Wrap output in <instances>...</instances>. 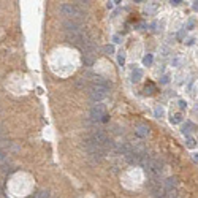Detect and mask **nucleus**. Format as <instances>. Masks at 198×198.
<instances>
[{
    "label": "nucleus",
    "instance_id": "18",
    "mask_svg": "<svg viewBox=\"0 0 198 198\" xmlns=\"http://www.w3.org/2000/svg\"><path fill=\"white\" fill-rule=\"evenodd\" d=\"M114 43H121V37L119 35H114Z\"/></svg>",
    "mask_w": 198,
    "mask_h": 198
},
{
    "label": "nucleus",
    "instance_id": "15",
    "mask_svg": "<svg viewBox=\"0 0 198 198\" xmlns=\"http://www.w3.org/2000/svg\"><path fill=\"white\" fill-rule=\"evenodd\" d=\"M187 147H195V141H193V138H190V136L187 138Z\"/></svg>",
    "mask_w": 198,
    "mask_h": 198
},
{
    "label": "nucleus",
    "instance_id": "3",
    "mask_svg": "<svg viewBox=\"0 0 198 198\" xmlns=\"http://www.w3.org/2000/svg\"><path fill=\"white\" fill-rule=\"evenodd\" d=\"M130 76H132V81H133V83H138V81L143 78V70H141V68H133Z\"/></svg>",
    "mask_w": 198,
    "mask_h": 198
},
{
    "label": "nucleus",
    "instance_id": "13",
    "mask_svg": "<svg viewBox=\"0 0 198 198\" xmlns=\"http://www.w3.org/2000/svg\"><path fill=\"white\" fill-rule=\"evenodd\" d=\"M193 26H195V19H189L185 29H187V30H192V29H193Z\"/></svg>",
    "mask_w": 198,
    "mask_h": 198
},
{
    "label": "nucleus",
    "instance_id": "12",
    "mask_svg": "<svg viewBox=\"0 0 198 198\" xmlns=\"http://www.w3.org/2000/svg\"><path fill=\"white\" fill-rule=\"evenodd\" d=\"M5 159H7V151L3 147H0V162H3Z\"/></svg>",
    "mask_w": 198,
    "mask_h": 198
},
{
    "label": "nucleus",
    "instance_id": "10",
    "mask_svg": "<svg viewBox=\"0 0 198 198\" xmlns=\"http://www.w3.org/2000/svg\"><path fill=\"white\" fill-rule=\"evenodd\" d=\"M35 198H49V192L48 190H40L38 193L35 195Z\"/></svg>",
    "mask_w": 198,
    "mask_h": 198
},
{
    "label": "nucleus",
    "instance_id": "11",
    "mask_svg": "<svg viewBox=\"0 0 198 198\" xmlns=\"http://www.w3.org/2000/svg\"><path fill=\"white\" fill-rule=\"evenodd\" d=\"M181 121H182V116L179 114V113H178V114H174V116L171 117V124H179Z\"/></svg>",
    "mask_w": 198,
    "mask_h": 198
},
{
    "label": "nucleus",
    "instance_id": "16",
    "mask_svg": "<svg viewBox=\"0 0 198 198\" xmlns=\"http://www.w3.org/2000/svg\"><path fill=\"white\" fill-rule=\"evenodd\" d=\"M179 108H181V109H185V108H187V103H185L184 100H179Z\"/></svg>",
    "mask_w": 198,
    "mask_h": 198
},
{
    "label": "nucleus",
    "instance_id": "14",
    "mask_svg": "<svg viewBox=\"0 0 198 198\" xmlns=\"http://www.w3.org/2000/svg\"><path fill=\"white\" fill-rule=\"evenodd\" d=\"M105 52L106 54H113V52H114V46H111V45H108V46H105Z\"/></svg>",
    "mask_w": 198,
    "mask_h": 198
},
{
    "label": "nucleus",
    "instance_id": "7",
    "mask_svg": "<svg viewBox=\"0 0 198 198\" xmlns=\"http://www.w3.org/2000/svg\"><path fill=\"white\" fill-rule=\"evenodd\" d=\"M163 114H165V111H163L162 106H155V109H154V116H155L157 119L163 117Z\"/></svg>",
    "mask_w": 198,
    "mask_h": 198
},
{
    "label": "nucleus",
    "instance_id": "5",
    "mask_svg": "<svg viewBox=\"0 0 198 198\" xmlns=\"http://www.w3.org/2000/svg\"><path fill=\"white\" fill-rule=\"evenodd\" d=\"M94 60H95V56H92V54L83 56V62H84V65H86V67H90V65L94 64Z\"/></svg>",
    "mask_w": 198,
    "mask_h": 198
},
{
    "label": "nucleus",
    "instance_id": "1",
    "mask_svg": "<svg viewBox=\"0 0 198 198\" xmlns=\"http://www.w3.org/2000/svg\"><path fill=\"white\" fill-rule=\"evenodd\" d=\"M108 92L109 89L106 86H98V84H92L89 87V95H90V100L92 102H102L108 97Z\"/></svg>",
    "mask_w": 198,
    "mask_h": 198
},
{
    "label": "nucleus",
    "instance_id": "2",
    "mask_svg": "<svg viewBox=\"0 0 198 198\" xmlns=\"http://www.w3.org/2000/svg\"><path fill=\"white\" fill-rule=\"evenodd\" d=\"M105 117H106V114H105L103 105H94L92 108H90V119H92V121L98 122V121H103Z\"/></svg>",
    "mask_w": 198,
    "mask_h": 198
},
{
    "label": "nucleus",
    "instance_id": "8",
    "mask_svg": "<svg viewBox=\"0 0 198 198\" xmlns=\"http://www.w3.org/2000/svg\"><path fill=\"white\" fill-rule=\"evenodd\" d=\"M117 62H119L121 67H124V64H125V52L124 51H119L117 52Z\"/></svg>",
    "mask_w": 198,
    "mask_h": 198
},
{
    "label": "nucleus",
    "instance_id": "9",
    "mask_svg": "<svg viewBox=\"0 0 198 198\" xmlns=\"http://www.w3.org/2000/svg\"><path fill=\"white\" fill-rule=\"evenodd\" d=\"M152 54H147V56H144V59H143V64L146 65V67H149L151 64H152Z\"/></svg>",
    "mask_w": 198,
    "mask_h": 198
},
{
    "label": "nucleus",
    "instance_id": "6",
    "mask_svg": "<svg viewBox=\"0 0 198 198\" xmlns=\"http://www.w3.org/2000/svg\"><path fill=\"white\" fill-rule=\"evenodd\" d=\"M192 130H193V124H192V122H185L184 127H182V133L184 135H190Z\"/></svg>",
    "mask_w": 198,
    "mask_h": 198
},
{
    "label": "nucleus",
    "instance_id": "21",
    "mask_svg": "<svg viewBox=\"0 0 198 198\" xmlns=\"http://www.w3.org/2000/svg\"><path fill=\"white\" fill-rule=\"evenodd\" d=\"M179 40H182V38H184V30H181V32H179Z\"/></svg>",
    "mask_w": 198,
    "mask_h": 198
},
{
    "label": "nucleus",
    "instance_id": "20",
    "mask_svg": "<svg viewBox=\"0 0 198 198\" xmlns=\"http://www.w3.org/2000/svg\"><path fill=\"white\" fill-rule=\"evenodd\" d=\"M192 8H193V10L197 11V10H198V2H193V5H192Z\"/></svg>",
    "mask_w": 198,
    "mask_h": 198
},
{
    "label": "nucleus",
    "instance_id": "4",
    "mask_svg": "<svg viewBox=\"0 0 198 198\" xmlns=\"http://www.w3.org/2000/svg\"><path fill=\"white\" fill-rule=\"evenodd\" d=\"M136 135H138V136H147V135H149V127H147V125H144V124L138 125Z\"/></svg>",
    "mask_w": 198,
    "mask_h": 198
},
{
    "label": "nucleus",
    "instance_id": "17",
    "mask_svg": "<svg viewBox=\"0 0 198 198\" xmlns=\"http://www.w3.org/2000/svg\"><path fill=\"white\" fill-rule=\"evenodd\" d=\"M170 3H171L173 7H178V5H181L182 2H181V0H171V2H170Z\"/></svg>",
    "mask_w": 198,
    "mask_h": 198
},
{
    "label": "nucleus",
    "instance_id": "19",
    "mask_svg": "<svg viewBox=\"0 0 198 198\" xmlns=\"http://www.w3.org/2000/svg\"><path fill=\"white\" fill-rule=\"evenodd\" d=\"M162 83H163V84H166V83H168V76H166V75L162 78Z\"/></svg>",
    "mask_w": 198,
    "mask_h": 198
}]
</instances>
